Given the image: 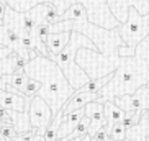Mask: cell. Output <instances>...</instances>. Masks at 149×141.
I'll return each instance as SVG.
<instances>
[{
	"instance_id": "cell-26",
	"label": "cell",
	"mask_w": 149,
	"mask_h": 141,
	"mask_svg": "<svg viewBox=\"0 0 149 141\" xmlns=\"http://www.w3.org/2000/svg\"><path fill=\"white\" fill-rule=\"evenodd\" d=\"M0 141H7V140H5V138L2 136V135H0Z\"/></svg>"
},
{
	"instance_id": "cell-12",
	"label": "cell",
	"mask_w": 149,
	"mask_h": 141,
	"mask_svg": "<svg viewBox=\"0 0 149 141\" xmlns=\"http://www.w3.org/2000/svg\"><path fill=\"white\" fill-rule=\"evenodd\" d=\"M70 40V31H64V33H51L46 38V48L49 53V59L61 53L62 49L67 46Z\"/></svg>"
},
{
	"instance_id": "cell-27",
	"label": "cell",
	"mask_w": 149,
	"mask_h": 141,
	"mask_svg": "<svg viewBox=\"0 0 149 141\" xmlns=\"http://www.w3.org/2000/svg\"><path fill=\"white\" fill-rule=\"evenodd\" d=\"M110 141V140H108ZM120 141H130V140H128V138H125V140H120Z\"/></svg>"
},
{
	"instance_id": "cell-14",
	"label": "cell",
	"mask_w": 149,
	"mask_h": 141,
	"mask_svg": "<svg viewBox=\"0 0 149 141\" xmlns=\"http://www.w3.org/2000/svg\"><path fill=\"white\" fill-rule=\"evenodd\" d=\"M10 120H12V126L15 130V135L20 133H26L31 130L30 126V117H28V110L26 112H13V110H7Z\"/></svg>"
},
{
	"instance_id": "cell-9",
	"label": "cell",
	"mask_w": 149,
	"mask_h": 141,
	"mask_svg": "<svg viewBox=\"0 0 149 141\" xmlns=\"http://www.w3.org/2000/svg\"><path fill=\"white\" fill-rule=\"evenodd\" d=\"M30 97H23L18 94L5 92L0 90V107L3 110H13V112H26L30 110Z\"/></svg>"
},
{
	"instance_id": "cell-13",
	"label": "cell",
	"mask_w": 149,
	"mask_h": 141,
	"mask_svg": "<svg viewBox=\"0 0 149 141\" xmlns=\"http://www.w3.org/2000/svg\"><path fill=\"white\" fill-rule=\"evenodd\" d=\"M149 136V110L143 112L141 120L133 128L126 130V138L130 141H146Z\"/></svg>"
},
{
	"instance_id": "cell-7",
	"label": "cell",
	"mask_w": 149,
	"mask_h": 141,
	"mask_svg": "<svg viewBox=\"0 0 149 141\" xmlns=\"http://www.w3.org/2000/svg\"><path fill=\"white\" fill-rule=\"evenodd\" d=\"M8 8L15 10L18 13H25L28 10L35 8L36 5H41V3H51L54 8L59 12V15H62L66 10L70 8V5H74L75 2L72 0H5Z\"/></svg>"
},
{
	"instance_id": "cell-29",
	"label": "cell",
	"mask_w": 149,
	"mask_h": 141,
	"mask_svg": "<svg viewBox=\"0 0 149 141\" xmlns=\"http://www.w3.org/2000/svg\"><path fill=\"white\" fill-rule=\"evenodd\" d=\"M72 2H75V0H72Z\"/></svg>"
},
{
	"instance_id": "cell-23",
	"label": "cell",
	"mask_w": 149,
	"mask_h": 141,
	"mask_svg": "<svg viewBox=\"0 0 149 141\" xmlns=\"http://www.w3.org/2000/svg\"><path fill=\"white\" fill-rule=\"evenodd\" d=\"M8 5L5 0H0V27H3V20H5V13H7Z\"/></svg>"
},
{
	"instance_id": "cell-2",
	"label": "cell",
	"mask_w": 149,
	"mask_h": 141,
	"mask_svg": "<svg viewBox=\"0 0 149 141\" xmlns=\"http://www.w3.org/2000/svg\"><path fill=\"white\" fill-rule=\"evenodd\" d=\"M80 49L98 51L97 46L88 40V38H85L84 35L75 33V31H70V40H69V43H67V46L62 49L57 56L51 57V61L62 70L64 77L67 79L69 85L74 89V90L82 89L84 85L90 80L87 77V74L75 64V56H77V53H79Z\"/></svg>"
},
{
	"instance_id": "cell-3",
	"label": "cell",
	"mask_w": 149,
	"mask_h": 141,
	"mask_svg": "<svg viewBox=\"0 0 149 141\" xmlns=\"http://www.w3.org/2000/svg\"><path fill=\"white\" fill-rule=\"evenodd\" d=\"M126 13L128 20L125 23H120L116 27V31L123 43L136 53L138 44L149 35V13L146 17H141L134 5H128Z\"/></svg>"
},
{
	"instance_id": "cell-16",
	"label": "cell",
	"mask_w": 149,
	"mask_h": 141,
	"mask_svg": "<svg viewBox=\"0 0 149 141\" xmlns=\"http://www.w3.org/2000/svg\"><path fill=\"white\" fill-rule=\"evenodd\" d=\"M126 138V128L120 123H115L108 128V140L110 141H120V140H125Z\"/></svg>"
},
{
	"instance_id": "cell-8",
	"label": "cell",
	"mask_w": 149,
	"mask_h": 141,
	"mask_svg": "<svg viewBox=\"0 0 149 141\" xmlns=\"http://www.w3.org/2000/svg\"><path fill=\"white\" fill-rule=\"evenodd\" d=\"M92 102H102L103 103L105 100L102 98L100 94H88V92H82V90H74V94L70 95L69 100L61 108V113H62V117H66V115L72 113V112L84 108L85 105L92 103Z\"/></svg>"
},
{
	"instance_id": "cell-10",
	"label": "cell",
	"mask_w": 149,
	"mask_h": 141,
	"mask_svg": "<svg viewBox=\"0 0 149 141\" xmlns=\"http://www.w3.org/2000/svg\"><path fill=\"white\" fill-rule=\"evenodd\" d=\"M26 82H28V77L25 72H18V74H12V75H2L0 77V90L20 95L23 87L26 85Z\"/></svg>"
},
{
	"instance_id": "cell-20",
	"label": "cell",
	"mask_w": 149,
	"mask_h": 141,
	"mask_svg": "<svg viewBox=\"0 0 149 141\" xmlns=\"http://www.w3.org/2000/svg\"><path fill=\"white\" fill-rule=\"evenodd\" d=\"M44 141H57V126L54 123H49V126L43 133Z\"/></svg>"
},
{
	"instance_id": "cell-24",
	"label": "cell",
	"mask_w": 149,
	"mask_h": 141,
	"mask_svg": "<svg viewBox=\"0 0 149 141\" xmlns=\"http://www.w3.org/2000/svg\"><path fill=\"white\" fill-rule=\"evenodd\" d=\"M13 53L10 48H7V46H3V44H0V59H5V57H8L10 54Z\"/></svg>"
},
{
	"instance_id": "cell-1",
	"label": "cell",
	"mask_w": 149,
	"mask_h": 141,
	"mask_svg": "<svg viewBox=\"0 0 149 141\" xmlns=\"http://www.w3.org/2000/svg\"><path fill=\"white\" fill-rule=\"evenodd\" d=\"M23 72L28 79L40 82V90L36 95L46 102L54 117L61 112L64 103L74 94V89L69 85L62 70L49 57L36 56L35 59L28 61Z\"/></svg>"
},
{
	"instance_id": "cell-15",
	"label": "cell",
	"mask_w": 149,
	"mask_h": 141,
	"mask_svg": "<svg viewBox=\"0 0 149 141\" xmlns=\"http://www.w3.org/2000/svg\"><path fill=\"white\" fill-rule=\"evenodd\" d=\"M103 117H105L107 126H111L115 123H120L125 117V112H121L118 107L115 105L111 100H105L103 102Z\"/></svg>"
},
{
	"instance_id": "cell-4",
	"label": "cell",
	"mask_w": 149,
	"mask_h": 141,
	"mask_svg": "<svg viewBox=\"0 0 149 141\" xmlns=\"http://www.w3.org/2000/svg\"><path fill=\"white\" fill-rule=\"evenodd\" d=\"M87 12V18L92 25H97L105 30H113L120 25L118 18L110 12L108 0H75Z\"/></svg>"
},
{
	"instance_id": "cell-6",
	"label": "cell",
	"mask_w": 149,
	"mask_h": 141,
	"mask_svg": "<svg viewBox=\"0 0 149 141\" xmlns=\"http://www.w3.org/2000/svg\"><path fill=\"white\" fill-rule=\"evenodd\" d=\"M28 117H30V126L31 130H36V133L43 135L44 130L49 126V123L53 121L54 115L51 112L46 102L40 98L38 95L31 97L30 102V110H28Z\"/></svg>"
},
{
	"instance_id": "cell-30",
	"label": "cell",
	"mask_w": 149,
	"mask_h": 141,
	"mask_svg": "<svg viewBox=\"0 0 149 141\" xmlns=\"http://www.w3.org/2000/svg\"><path fill=\"white\" fill-rule=\"evenodd\" d=\"M92 141H93V140H92Z\"/></svg>"
},
{
	"instance_id": "cell-22",
	"label": "cell",
	"mask_w": 149,
	"mask_h": 141,
	"mask_svg": "<svg viewBox=\"0 0 149 141\" xmlns=\"http://www.w3.org/2000/svg\"><path fill=\"white\" fill-rule=\"evenodd\" d=\"M36 135V130H30L26 133H20V135H15L13 141H33Z\"/></svg>"
},
{
	"instance_id": "cell-18",
	"label": "cell",
	"mask_w": 149,
	"mask_h": 141,
	"mask_svg": "<svg viewBox=\"0 0 149 141\" xmlns=\"http://www.w3.org/2000/svg\"><path fill=\"white\" fill-rule=\"evenodd\" d=\"M38 90H40V82L38 80H33V79H28L26 85L23 87L22 94L20 95H23V97H35L36 94H38Z\"/></svg>"
},
{
	"instance_id": "cell-11",
	"label": "cell",
	"mask_w": 149,
	"mask_h": 141,
	"mask_svg": "<svg viewBox=\"0 0 149 141\" xmlns=\"http://www.w3.org/2000/svg\"><path fill=\"white\" fill-rule=\"evenodd\" d=\"M26 64H28L26 59H23V57L17 56L15 53H12L8 57L2 59V62H0V77L2 75H12V74L23 72Z\"/></svg>"
},
{
	"instance_id": "cell-21",
	"label": "cell",
	"mask_w": 149,
	"mask_h": 141,
	"mask_svg": "<svg viewBox=\"0 0 149 141\" xmlns=\"http://www.w3.org/2000/svg\"><path fill=\"white\" fill-rule=\"evenodd\" d=\"M0 135L5 138V140L8 141V140H13L15 138V130L12 125H2L0 126Z\"/></svg>"
},
{
	"instance_id": "cell-17",
	"label": "cell",
	"mask_w": 149,
	"mask_h": 141,
	"mask_svg": "<svg viewBox=\"0 0 149 141\" xmlns=\"http://www.w3.org/2000/svg\"><path fill=\"white\" fill-rule=\"evenodd\" d=\"M88 128H90V120H88L87 117H84L79 123L75 125L74 131L69 135V138H82V136H85V135L88 133Z\"/></svg>"
},
{
	"instance_id": "cell-28",
	"label": "cell",
	"mask_w": 149,
	"mask_h": 141,
	"mask_svg": "<svg viewBox=\"0 0 149 141\" xmlns=\"http://www.w3.org/2000/svg\"><path fill=\"white\" fill-rule=\"evenodd\" d=\"M146 141H149V136H148V138H146Z\"/></svg>"
},
{
	"instance_id": "cell-19",
	"label": "cell",
	"mask_w": 149,
	"mask_h": 141,
	"mask_svg": "<svg viewBox=\"0 0 149 141\" xmlns=\"http://www.w3.org/2000/svg\"><path fill=\"white\" fill-rule=\"evenodd\" d=\"M141 115H143V112H134V113H125V117H123L121 120V125L126 130H130V128H133L138 121L141 120Z\"/></svg>"
},
{
	"instance_id": "cell-25",
	"label": "cell",
	"mask_w": 149,
	"mask_h": 141,
	"mask_svg": "<svg viewBox=\"0 0 149 141\" xmlns=\"http://www.w3.org/2000/svg\"><path fill=\"white\" fill-rule=\"evenodd\" d=\"M33 141H44V138H43V135H41V133H36L35 140H33Z\"/></svg>"
},
{
	"instance_id": "cell-5",
	"label": "cell",
	"mask_w": 149,
	"mask_h": 141,
	"mask_svg": "<svg viewBox=\"0 0 149 141\" xmlns=\"http://www.w3.org/2000/svg\"><path fill=\"white\" fill-rule=\"evenodd\" d=\"M115 105L125 113H134V112L149 110V90L148 87H139L133 94H123L111 98Z\"/></svg>"
}]
</instances>
